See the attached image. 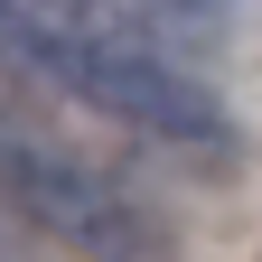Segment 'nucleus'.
<instances>
[{
	"instance_id": "1",
	"label": "nucleus",
	"mask_w": 262,
	"mask_h": 262,
	"mask_svg": "<svg viewBox=\"0 0 262 262\" xmlns=\"http://www.w3.org/2000/svg\"><path fill=\"white\" fill-rule=\"evenodd\" d=\"M0 19H10L19 84H47V94H66V103L103 113L122 131H141L159 150H196V159L234 150L225 103L150 38L141 19H122L113 0H0Z\"/></svg>"
},
{
	"instance_id": "3",
	"label": "nucleus",
	"mask_w": 262,
	"mask_h": 262,
	"mask_svg": "<svg viewBox=\"0 0 262 262\" xmlns=\"http://www.w3.org/2000/svg\"><path fill=\"white\" fill-rule=\"evenodd\" d=\"M122 19H141L150 38H206V28L225 19V0H113Z\"/></svg>"
},
{
	"instance_id": "2",
	"label": "nucleus",
	"mask_w": 262,
	"mask_h": 262,
	"mask_svg": "<svg viewBox=\"0 0 262 262\" xmlns=\"http://www.w3.org/2000/svg\"><path fill=\"white\" fill-rule=\"evenodd\" d=\"M0 215H19L28 234H47L75 262H178L150 196H131L103 159L66 150L56 131L19 113H0Z\"/></svg>"
},
{
	"instance_id": "4",
	"label": "nucleus",
	"mask_w": 262,
	"mask_h": 262,
	"mask_svg": "<svg viewBox=\"0 0 262 262\" xmlns=\"http://www.w3.org/2000/svg\"><path fill=\"white\" fill-rule=\"evenodd\" d=\"M19 84V66H10V19H0V94Z\"/></svg>"
},
{
	"instance_id": "5",
	"label": "nucleus",
	"mask_w": 262,
	"mask_h": 262,
	"mask_svg": "<svg viewBox=\"0 0 262 262\" xmlns=\"http://www.w3.org/2000/svg\"><path fill=\"white\" fill-rule=\"evenodd\" d=\"M0 262H28V253H19V234H10V215H0Z\"/></svg>"
}]
</instances>
